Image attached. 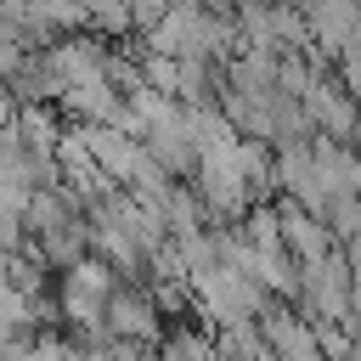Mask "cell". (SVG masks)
I'll use <instances>...</instances> for the list:
<instances>
[{"label": "cell", "mask_w": 361, "mask_h": 361, "mask_svg": "<svg viewBox=\"0 0 361 361\" xmlns=\"http://www.w3.org/2000/svg\"><path fill=\"white\" fill-rule=\"evenodd\" d=\"M107 333H113L118 344L158 350V344H164V333H169V322L158 316V305H152V293H147V288L124 282V288L107 299Z\"/></svg>", "instance_id": "obj_1"}, {"label": "cell", "mask_w": 361, "mask_h": 361, "mask_svg": "<svg viewBox=\"0 0 361 361\" xmlns=\"http://www.w3.org/2000/svg\"><path fill=\"white\" fill-rule=\"evenodd\" d=\"M276 214H282V248H288V259L293 265H322L327 254H338V243H333V231H327V220H316V214H305L299 203H282L276 197Z\"/></svg>", "instance_id": "obj_2"}, {"label": "cell", "mask_w": 361, "mask_h": 361, "mask_svg": "<svg viewBox=\"0 0 361 361\" xmlns=\"http://www.w3.org/2000/svg\"><path fill=\"white\" fill-rule=\"evenodd\" d=\"M141 147H147V158L169 175V180H180V175H192L197 169V141H192V124H186V107L175 113V118H164V124H152L147 135H141Z\"/></svg>", "instance_id": "obj_3"}, {"label": "cell", "mask_w": 361, "mask_h": 361, "mask_svg": "<svg viewBox=\"0 0 361 361\" xmlns=\"http://www.w3.org/2000/svg\"><path fill=\"white\" fill-rule=\"evenodd\" d=\"M316 152V180L327 192V203L338 197H361V147H344V141H310Z\"/></svg>", "instance_id": "obj_4"}, {"label": "cell", "mask_w": 361, "mask_h": 361, "mask_svg": "<svg viewBox=\"0 0 361 361\" xmlns=\"http://www.w3.org/2000/svg\"><path fill=\"white\" fill-rule=\"evenodd\" d=\"M17 141L28 147V152H45V158H56V147H62V135H68V118H62V107H17Z\"/></svg>", "instance_id": "obj_5"}, {"label": "cell", "mask_w": 361, "mask_h": 361, "mask_svg": "<svg viewBox=\"0 0 361 361\" xmlns=\"http://www.w3.org/2000/svg\"><path fill=\"white\" fill-rule=\"evenodd\" d=\"M158 361H220L214 327H203V322H169V333L158 344Z\"/></svg>", "instance_id": "obj_6"}, {"label": "cell", "mask_w": 361, "mask_h": 361, "mask_svg": "<svg viewBox=\"0 0 361 361\" xmlns=\"http://www.w3.org/2000/svg\"><path fill=\"white\" fill-rule=\"evenodd\" d=\"M350 355H355V361H361V333H355V350H350Z\"/></svg>", "instance_id": "obj_7"}]
</instances>
